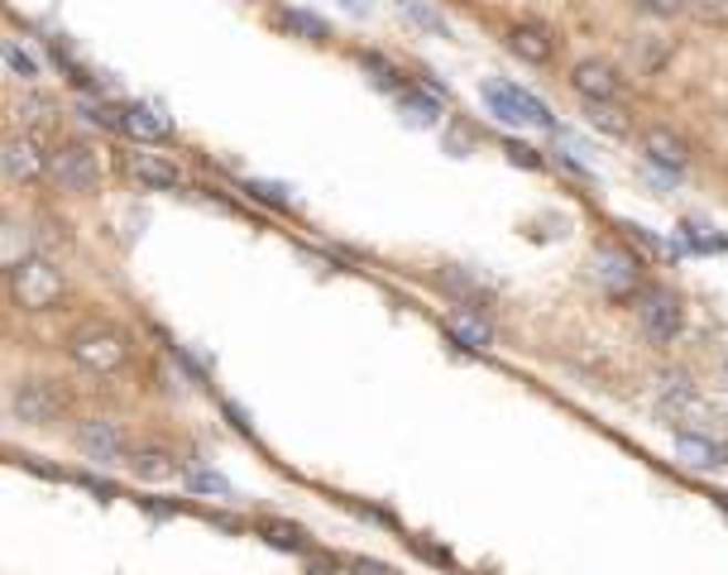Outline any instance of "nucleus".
I'll return each mask as SVG.
<instances>
[{
	"mask_svg": "<svg viewBox=\"0 0 728 575\" xmlns=\"http://www.w3.org/2000/svg\"><path fill=\"white\" fill-rule=\"evenodd\" d=\"M10 293H14V302H20L24 312H49V307L63 302L67 283H63V273H58L53 259L29 254V259H20V264L10 269Z\"/></svg>",
	"mask_w": 728,
	"mask_h": 575,
	"instance_id": "f257e3e1",
	"label": "nucleus"
},
{
	"mask_svg": "<svg viewBox=\"0 0 728 575\" xmlns=\"http://www.w3.org/2000/svg\"><path fill=\"white\" fill-rule=\"evenodd\" d=\"M67 355H72V365L86 369V374H115L129 359V341H125V331H115L106 322H92V326L72 331Z\"/></svg>",
	"mask_w": 728,
	"mask_h": 575,
	"instance_id": "f03ea898",
	"label": "nucleus"
},
{
	"mask_svg": "<svg viewBox=\"0 0 728 575\" xmlns=\"http://www.w3.org/2000/svg\"><path fill=\"white\" fill-rule=\"evenodd\" d=\"M479 101L489 106V115L499 125H547V129H557V115H551L547 101H537L532 92H522V86H508L499 77H489V82H479Z\"/></svg>",
	"mask_w": 728,
	"mask_h": 575,
	"instance_id": "7ed1b4c3",
	"label": "nucleus"
},
{
	"mask_svg": "<svg viewBox=\"0 0 728 575\" xmlns=\"http://www.w3.org/2000/svg\"><path fill=\"white\" fill-rule=\"evenodd\" d=\"M49 182L58 192H96L101 187V164L86 144H58L49 154Z\"/></svg>",
	"mask_w": 728,
	"mask_h": 575,
	"instance_id": "20e7f679",
	"label": "nucleus"
},
{
	"mask_svg": "<svg viewBox=\"0 0 728 575\" xmlns=\"http://www.w3.org/2000/svg\"><path fill=\"white\" fill-rule=\"evenodd\" d=\"M10 412H14V422H24V427L53 422V417L63 412V388L53 379H20L10 394Z\"/></svg>",
	"mask_w": 728,
	"mask_h": 575,
	"instance_id": "39448f33",
	"label": "nucleus"
},
{
	"mask_svg": "<svg viewBox=\"0 0 728 575\" xmlns=\"http://www.w3.org/2000/svg\"><path fill=\"white\" fill-rule=\"evenodd\" d=\"M571 86H575L580 101H604V106H614V101L628 92V77H623L614 63H604V58H580L571 67Z\"/></svg>",
	"mask_w": 728,
	"mask_h": 575,
	"instance_id": "423d86ee",
	"label": "nucleus"
},
{
	"mask_svg": "<svg viewBox=\"0 0 728 575\" xmlns=\"http://www.w3.org/2000/svg\"><path fill=\"white\" fill-rule=\"evenodd\" d=\"M77 446L96 466H121V460H129V441H125L121 422H111V417H86L77 427Z\"/></svg>",
	"mask_w": 728,
	"mask_h": 575,
	"instance_id": "0eeeda50",
	"label": "nucleus"
},
{
	"mask_svg": "<svg viewBox=\"0 0 728 575\" xmlns=\"http://www.w3.org/2000/svg\"><path fill=\"white\" fill-rule=\"evenodd\" d=\"M0 164H6V178L14 187H29V182L49 178V158H43V144L34 135H10L6 149H0Z\"/></svg>",
	"mask_w": 728,
	"mask_h": 575,
	"instance_id": "6e6552de",
	"label": "nucleus"
},
{
	"mask_svg": "<svg viewBox=\"0 0 728 575\" xmlns=\"http://www.w3.org/2000/svg\"><path fill=\"white\" fill-rule=\"evenodd\" d=\"M637 322H643V331L657 345H672L676 336H680V326H686V312H680V302L672 297V293H647L643 297V307H637Z\"/></svg>",
	"mask_w": 728,
	"mask_h": 575,
	"instance_id": "1a4fd4ad",
	"label": "nucleus"
},
{
	"mask_svg": "<svg viewBox=\"0 0 728 575\" xmlns=\"http://www.w3.org/2000/svg\"><path fill=\"white\" fill-rule=\"evenodd\" d=\"M436 283L446 288L450 297L456 302H465V307H475V312H493V302H499V293H493V288L479 279V273H470V269H436Z\"/></svg>",
	"mask_w": 728,
	"mask_h": 575,
	"instance_id": "9d476101",
	"label": "nucleus"
},
{
	"mask_svg": "<svg viewBox=\"0 0 728 575\" xmlns=\"http://www.w3.org/2000/svg\"><path fill=\"white\" fill-rule=\"evenodd\" d=\"M594 269H600V283L609 288V293H618V297H633L637 293V283H643V264L628 254V250H600V259H594Z\"/></svg>",
	"mask_w": 728,
	"mask_h": 575,
	"instance_id": "9b49d317",
	"label": "nucleus"
},
{
	"mask_svg": "<svg viewBox=\"0 0 728 575\" xmlns=\"http://www.w3.org/2000/svg\"><path fill=\"white\" fill-rule=\"evenodd\" d=\"M676 460L686 470H695V474H719V470H728V451L719 441H709V437H695V431H680L676 437Z\"/></svg>",
	"mask_w": 728,
	"mask_h": 575,
	"instance_id": "f8f14e48",
	"label": "nucleus"
},
{
	"mask_svg": "<svg viewBox=\"0 0 728 575\" xmlns=\"http://www.w3.org/2000/svg\"><path fill=\"white\" fill-rule=\"evenodd\" d=\"M657 412L672 417V422H686V417L700 412V388H695L686 374H666L657 384Z\"/></svg>",
	"mask_w": 728,
	"mask_h": 575,
	"instance_id": "ddd939ff",
	"label": "nucleus"
},
{
	"mask_svg": "<svg viewBox=\"0 0 728 575\" xmlns=\"http://www.w3.org/2000/svg\"><path fill=\"white\" fill-rule=\"evenodd\" d=\"M125 168H129V178L144 182V187H154V192H158V187H164V192H168V187H183V168L173 164V158H164V154H129Z\"/></svg>",
	"mask_w": 728,
	"mask_h": 575,
	"instance_id": "4468645a",
	"label": "nucleus"
},
{
	"mask_svg": "<svg viewBox=\"0 0 728 575\" xmlns=\"http://www.w3.org/2000/svg\"><path fill=\"white\" fill-rule=\"evenodd\" d=\"M14 121H20V135H53L58 129V101L53 96H39V92H29L14 101Z\"/></svg>",
	"mask_w": 728,
	"mask_h": 575,
	"instance_id": "2eb2a0df",
	"label": "nucleus"
},
{
	"mask_svg": "<svg viewBox=\"0 0 728 575\" xmlns=\"http://www.w3.org/2000/svg\"><path fill=\"white\" fill-rule=\"evenodd\" d=\"M508 49H513L522 63H537V67H542V63H551V58H557V39H551L542 24H513V29H508Z\"/></svg>",
	"mask_w": 728,
	"mask_h": 575,
	"instance_id": "dca6fc26",
	"label": "nucleus"
},
{
	"mask_svg": "<svg viewBox=\"0 0 728 575\" xmlns=\"http://www.w3.org/2000/svg\"><path fill=\"white\" fill-rule=\"evenodd\" d=\"M125 135H135L144 144H158V139L173 135V121L154 106V101H135V106L125 111Z\"/></svg>",
	"mask_w": 728,
	"mask_h": 575,
	"instance_id": "f3484780",
	"label": "nucleus"
},
{
	"mask_svg": "<svg viewBox=\"0 0 728 575\" xmlns=\"http://www.w3.org/2000/svg\"><path fill=\"white\" fill-rule=\"evenodd\" d=\"M273 29H283L288 39H312V43H326L331 39V24L312 10H298V6H279L273 10Z\"/></svg>",
	"mask_w": 728,
	"mask_h": 575,
	"instance_id": "a211bd4d",
	"label": "nucleus"
},
{
	"mask_svg": "<svg viewBox=\"0 0 728 575\" xmlns=\"http://www.w3.org/2000/svg\"><path fill=\"white\" fill-rule=\"evenodd\" d=\"M647 164H662L672 172H686L690 168V144L676 135V129H652L647 135Z\"/></svg>",
	"mask_w": 728,
	"mask_h": 575,
	"instance_id": "6ab92c4d",
	"label": "nucleus"
},
{
	"mask_svg": "<svg viewBox=\"0 0 728 575\" xmlns=\"http://www.w3.org/2000/svg\"><path fill=\"white\" fill-rule=\"evenodd\" d=\"M129 474H135V480H144V484H164V480H173V456L164 451V446H139V451H129Z\"/></svg>",
	"mask_w": 728,
	"mask_h": 575,
	"instance_id": "aec40b11",
	"label": "nucleus"
},
{
	"mask_svg": "<svg viewBox=\"0 0 728 575\" xmlns=\"http://www.w3.org/2000/svg\"><path fill=\"white\" fill-rule=\"evenodd\" d=\"M0 63H6L10 77H14V82H24V86H34V82L43 77V63L24 49L20 39H6V43H0Z\"/></svg>",
	"mask_w": 728,
	"mask_h": 575,
	"instance_id": "412c9836",
	"label": "nucleus"
},
{
	"mask_svg": "<svg viewBox=\"0 0 728 575\" xmlns=\"http://www.w3.org/2000/svg\"><path fill=\"white\" fill-rule=\"evenodd\" d=\"M183 480H187V489H193L197 499H236V484H230L226 474L207 470V466H187Z\"/></svg>",
	"mask_w": 728,
	"mask_h": 575,
	"instance_id": "4be33fe9",
	"label": "nucleus"
},
{
	"mask_svg": "<svg viewBox=\"0 0 728 575\" xmlns=\"http://www.w3.org/2000/svg\"><path fill=\"white\" fill-rule=\"evenodd\" d=\"M585 121H590L594 129H604V135H614V139H628V135H633V121H628V111H623V106L585 101Z\"/></svg>",
	"mask_w": 728,
	"mask_h": 575,
	"instance_id": "5701e85b",
	"label": "nucleus"
},
{
	"mask_svg": "<svg viewBox=\"0 0 728 575\" xmlns=\"http://www.w3.org/2000/svg\"><path fill=\"white\" fill-rule=\"evenodd\" d=\"M403 14H407V20H413L417 29H431L436 39H450V24H446V14H441V10L422 6V0H403Z\"/></svg>",
	"mask_w": 728,
	"mask_h": 575,
	"instance_id": "b1692460",
	"label": "nucleus"
},
{
	"mask_svg": "<svg viewBox=\"0 0 728 575\" xmlns=\"http://www.w3.org/2000/svg\"><path fill=\"white\" fill-rule=\"evenodd\" d=\"M450 336H456L460 345H470V351H493V331L479 326L475 316H465V322H450Z\"/></svg>",
	"mask_w": 728,
	"mask_h": 575,
	"instance_id": "393cba45",
	"label": "nucleus"
},
{
	"mask_svg": "<svg viewBox=\"0 0 728 575\" xmlns=\"http://www.w3.org/2000/svg\"><path fill=\"white\" fill-rule=\"evenodd\" d=\"M398 106H403L407 115H413L417 125H436V121H441V106H436L431 96H417V92H398Z\"/></svg>",
	"mask_w": 728,
	"mask_h": 575,
	"instance_id": "a878e982",
	"label": "nucleus"
},
{
	"mask_svg": "<svg viewBox=\"0 0 728 575\" xmlns=\"http://www.w3.org/2000/svg\"><path fill=\"white\" fill-rule=\"evenodd\" d=\"M264 537L283 552H308V532L293 527V523H264Z\"/></svg>",
	"mask_w": 728,
	"mask_h": 575,
	"instance_id": "bb28decb",
	"label": "nucleus"
},
{
	"mask_svg": "<svg viewBox=\"0 0 728 575\" xmlns=\"http://www.w3.org/2000/svg\"><path fill=\"white\" fill-rule=\"evenodd\" d=\"M637 58H643V67L652 72V67H662L666 58H672V43H666V39H652V34H643V39H637Z\"/></svg>",
	"mask_w": 728,
	"mask_h": 575,
	"instance_id": "cd10ccee",
	"label": "nucleus"
},
{
	"mask_svg": "<svg viewBox=\"0 0 728 575\" xmlns=\"http://www.w3.org/2000/svg\"><path fill=\"white\" fill-rule=\"evenodd\" d=\"M686 10H695L700 20H709V24H728V0H690Z\"/></svg>",
	"mask_w": 728,
	"mask_h": 575,
	"instance_id": "c85d7f7f",
	"label": "nucleus"
},
{
	"mask_svg": "<svg viewBox=\"0 0 728 575\" xmlns=\"http://www.w3.org/2000/svg\"><path fill=\"white\" fill-rule=\"evenodd\" d=\"M250 192L259 201H273V207H288V187H279V182H250Z\"/></svg>",
	"mask_w": 728,
	"mask_h": 575,
	"instance_id": "c756f323",
	"label": "nucleus"
},
{
	"mask_svg": "<svg viewBox=\"0 0 728 575\" xmlns=\"http://www.w3.org/2000/svg\"><path fill=\"white\" fill-rule=\"evenodd\" d=\"M643 10H652V14H680L690 6V0H637Z\"/></svg>",
	"mask_w": 728,
	"mask_h": 575,
	"instance_id": "7c9ffc66",
	"label": "nucleus"
},
{
	"mask_svg": "<svg viewBox=\"0 0 728 575\" xmlns=\"http://www.w3.org/2000/svg\"><path fill=\"white\" fill-rule=\"evenodd\" d=\"M351 571H355V575H398L393 566H378V561H364V556L351 561Z\"/></svg>",
	"mask_w": 728,
	"mask_h": 575,
	"instance_id": "2f4dec72",
	"label": "nucleus"
},
{
	"mask_svg": "<svg viewBox=\"0 0 728 575\" xmlns=\"http://www.w3.org/2000/svg\"><path fill=\"white\" fill-rule=\"evenodd\" d=\"M508 154H513V158H518L522 168H537V164H542V158H537V154L528 149V144H513V149H508Z\"/></svg>",
	"mask_w": 728,
	"mask_h": 575,
	"instance_id": "473e14b6",
	"label": "nucleus"
},
{
	"mask_svg": "<svg viewBox=\"0 0 728 575\" xmlns=\"http://www.w3.org/2000/svg\"><path fill=\"white\" fill-rule=\"evenodd\" d=\"M341 6H345V10L355 6V14H364V10H370V6H364V0H341Z\"/></svg>",
	"mask_w": 728,
	"mask_h": 575,
	"instance_id": "72a5a7b5",
	"label": "nucleus"
}]
</instances>
